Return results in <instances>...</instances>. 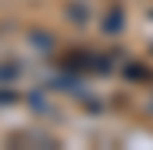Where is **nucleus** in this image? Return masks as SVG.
I'll return each instance as SVG.
<instances>
[{
	"instance_id": "f257e3e1",
	"label": "nucleus",
	"mask_w": 153,
	"mask_h": 150,
	"mask_svg": "<svg viewBox=\"0 0 153 150\" xmlns=\"http://www.w3.org/2000/svg\"><path fill=\"white\" fill-rule=\"evenodd\" d=\"M103 27H107V34H117V30L123 27V13H120V10H110L107 20H103Z\"/></svg>"
},
{
	"instance_id": "f03ea898",
	"label": "nucleus",
	"mask_w": 153,
	"mask_h": 150,
	"mask_svg": "<svg viewBox=\"0 0 153 150\" xmlns=\"http://www.w3.org/2000/svg\"><path fill=\"white\" fill-rule=\"evenodd\" d=\"M17 77H20L17 63H0V80H17Z\"/></svg>"
},
{
	"instance_id": "7ed1b4c3",
	"label": "nucleus",
	"mask_w": 153,
	"mask_h": 150,
	"mask_svg": "<svg viewBox=\"0 0 153 150\" xmlns=\"http://www.w3.org/2000/svg\"><path fill=\"white\" fill-rule=\"evenodd\" d=\"M33 47H37V50H53V37H47V34H33Z\"/></svg>"
}]
</instances>
